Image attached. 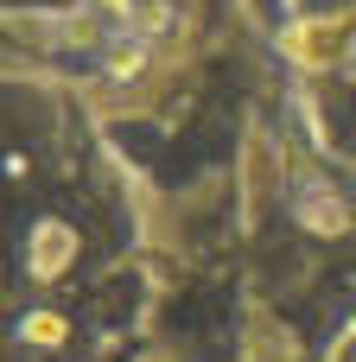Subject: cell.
Here are the masks:
<instances>
[{"label":"cell","mask_w":356,"mask_h":362,"mask_svg":"<svg viewBox=\"0 0 356 362\" xmlns=\"http://www.w3.org/2000/svg\"><path fill=\"white\" fill-rule=\"evenodd\" d=\"M121 146H127L134 159H159V134H153V127H121Z\"/></svg>","instance_id":"obj_1"}]
</instances>
